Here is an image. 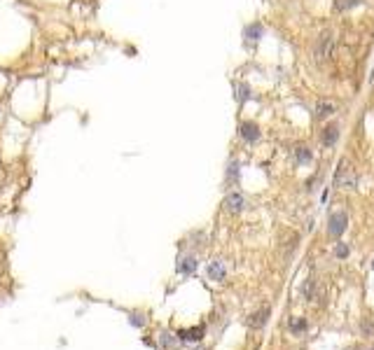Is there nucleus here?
Returning a JSON list of instances; mask_svg holds the SVG:
<instances>
[{
  "label": "nucleus",
  "instance_id": "obj_1",
  "mask_svg": "<svg viewBox=\"0 0 374 350\" xmlns=\"http://www.w3.org/2000/svg\"><path fill=\"white\" fill-rule=\"evenodd\" d=\"M328 229H330V234L332 236H341L344 234V229H346V213H335L330 217V227H328Z\"/></svg>",
  "mask_w": 374,
  "mask_h": 350
},
{
  "label": "nucleus",
  "instance_id": "obj_2",
  "mask_svg": "<svg viewBox=\"0 0 374 350\" xmlns=\"http://www.w3.org/2000/svg\"><path fill=\"white\" fill-rule=\"evenodd\" d=\"M330 49H332V35H320L318 44H316V59L318 61H325L330 56Z\"/></svg>",
  "mask_w": 374,
  "mask_h": 350
},
{
  "label": "nucleus",
  "instance_id": "obj_3",
  "mask_svg": "<svg viewBox=\"0 0 374 350\" xmlns=\"http://www.w3.org/2000/svg\"><path fill=\"white\" fill-rule=\"evenodd\" d=\"M241 138L246 142H255L260 138V129L258 124H253V121H243L241 124Z\"/></svg>",
  "mask_w": 374,
  "mask_h": 350
},
{
  "label": "nucleus",
  "instance_id": "obj_4",
  "mask_svg": "<svg viewBox=\"0 0 374 350\" xmlns=\"http://www.w3.org/2000/svg\"><path fill=\"white\" fill-rule=\"evenodd\" d=\"M243 206H246V201H243V196L239 192H231L229 196L225 198V208L229 210V213H239Z\"/></svg>",
  "mask_w": 374,
  "mask_h": 350
},
{
  "label": "nucleus",
  "instance_id": "obj_5",
  "mask_svg": "<svg viewBox=\"0 0 374 350\" xmlns=\"http://www.w3.org/2000/svg\"><path fill=\"white\" fill-rule=\"evenodd\" d=\"M337 136H339V129H337V124H330L323 131V136H320V142H323L325 147H332V145H335V140H337Z\"/></svg>",
  "mask_w": 374,
  "mask_h": 350
},
{
  "label": "nucleus",
  "instance_id": "obj_6",
  "mask_svg": "<svg viewBox=\"0 0 374 350\" xmlns=\"http://www.w3.org/2000/svg\"><path fill=\"white\" fill-rule=\"evenodd\" d=\"M335 110H337L335 103H330V101H323V103H318V108H316V117H318V119H323V117H330Z\"/></svg>",
  "mask_w": 374,
  "mask_h": 350
},
{
  "label": "nucleus",
  "instance_id": "obj_7",
  "mask_svg": "<svg viewBox=\"0 0 374 350\" xmlns=\"http://www.w3.org/2000/svg\"><path fill=\"white\" fill-rule=\"evenodd\" d=\"M208 276H211V278H215V280H222V278H225V264H222V262H213L208 266Z\"/></svg>",
  "mask_w": 374,
  "mask_h": 350
},
{
  "label": "nucleus",
  "instance_id": "obj_8",
  "mask_svg": "<svg viewBox=\"0 0 374 350\" xmlns=\"http://www.w3.org/2000/svg\"><path fill=\"white\" fill-rule=\"evenodd\" d=\"M243 35H246V40H260L262 38V26H260V23H250V26L243 31Z\"/></svg>",
  "mask_w": 374,
  "mask_h": 350
},
{
  "label": "nucleus",
  "instance_id": "obj_9",
  "mask_svg": "<svg viewBox=\"0 0 374 350\" xmlns=\"http://www.w3.org/2000/svg\"><path fill=\"white\" fill-rule=\"evenodd\" d=\"M267 317H269V311H260L253 315V320H250V327H262L264 322H267Z\"/></svg>",
  "mask_w": 374,
  "mask_h": 350
},
{
  "label": "nucleus",
  "instance_id": "obj_10",
  "mask_svg": "<svg viewBox=\"0 0 374 350\" xmlns=\"http://www.w3.org/2000/svg\"><path fill=\"white\" fill-rule=\"evenodd\" d=\"M201 334H204V329L197 327L194 332H180V336H182L185 341H199V339H201Z\"/></svg>",
  "mask_w": 374,
  "mask_h": 350
},
{
  "label": "nucleus",
  "instance_id": "obj_11",
  "mask_svg": "<svg viewBox=\"0 0 374 350\" xmlns=\"http://www.w3.org/2000/svg\"><path fill=\"white\" fill-rule=\"evenodd\" d=\"M297 161L299 164H309V161H311V152H309V147H297Z\"/></svg>",
  "mask_w": 374,
  "mask_h": 350
},
{
  "label": "nucleus",
  "instance_id": "obj_12",
  "mask_svg": "<svg viewBox=\"0 0 374 350\" xmlns=\"http://www.w3.org/2000/svg\"><path fill=\"white\" fill-rule=\"evenodd\" d=\"M185 264H180V271L182 273H190V271H194L197 268V262H194V257H187V259H182Z\"/></svg>",
  "mask_w": 374,
  "mask_h": 350
},
{
  "label": "nucleus",
  "instance_id": "obj_13",
  "mask_svg": "<svg viewBox=\"0 0 374 350\" xmlns=\"http://www.w3.org/2000/svg\"><path fill=\"white\" fill-rule=\"evenodd\" d=\"M360 0H337V7L339 10H348V7H353V5H358Z\"/></svg>",
  "mask_w": 374,
  "mask_h": 350
},
{
  "label": "nucleus",
  "instance_id": "obj_14",
  "mask_svg": "<svg viewBox=\"0 0 374 350\" xmlns=\"http://www.w3.org/2000/svg\"><path fill=\"white\" fill-rule=\"evenodd\" d=\"M290 327H292V332H302V329H307V322L304 320H295Z\"/></svg>",
  "mask_w": 374,
  "mask_h": 350
},
{
  "label": "nucleus",
  "instance_id": "obj_15",
  "mask_svg": "<svg viewBox=\"0 0 374 350\" xmlns=\"http://www.w3.org/2000/svg\"><path fill=\"white\" fill-rule=\"evenodd\" d=\"M239 91H241V93H239V101H246V96L250 93V91H248V87H243V84L239 87Z\"/></svg>",
  "mask_w": 374,
  "mask_h": 350
},
{
  "label": "nucleus",
  "instance_id": "obj_16",
  "mask_svg": "<svg viewBox=\"0 0 374 350\" xmlns=\"http://www.w3.org/2000/svg\"><path fill=\"white\" fill-rule=\"evenodd\" d=\"M337 255H339V257H346V255H348V247L346 245H337Z\"/></svg>",
  "mask_w": 374,
  "mask_h": 350
}]
</instances>
